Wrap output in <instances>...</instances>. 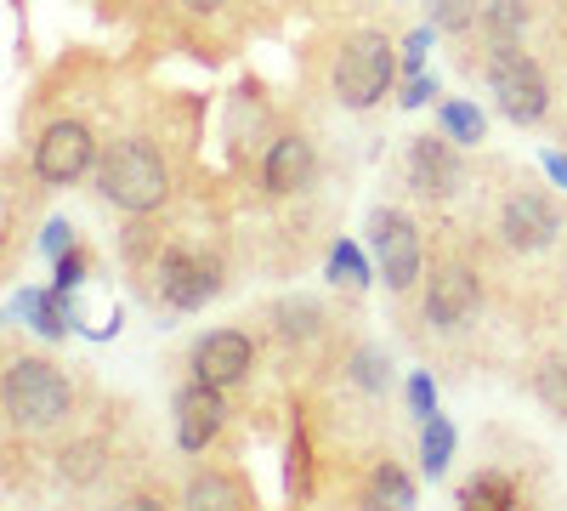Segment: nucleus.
I'll return each mask as SVG.
<instances>
[{"mask_svg": "<svg viewBox=\"0 0 567 511\" xmlns=\"http://www.w3.org/2000/svg\"><path fill=\"white\" fill-rule=\"evenodd\" d=\"M284 494H290L296 505H307L318 494V483H312V438H307L301 415L290 421V443H284Z\"/></svg>", "mask_w": 567, "mask_h": 511, "instance_id": "aec40b11", "label": "nucleus"}, {"mask_svg": "<svg viewBox=\"0 0 567 511\" xmlns=\"http://www.w3.org/2000/svg\"><path fill=\"white\" fill-rule=\"evenodd\" d=\"M528 23H534V0H488L477 34H465V40H483V45H523Z\"/></svg>", "mask_w": 567, "mask_h": 511, "instance_id": "6ab92c4d", "label": "nucleus"}, {"mask_svg": "<svg viewBox=\"0 0 567 511\" xmlns=\"http://www.w3.org/2000/svg\"><path fill=\"white\" fill-rule=\"evenodd\" d=\"M80 409V392H74V376L52 358H7V376H0V415L7 427L23 432V438H52L74 421Z\"/></svg>", "mask_w": 567, "mask_h": 511, "instance_id": "f257e3e1", "label": "nucleus"}, {"mask_svg": "<svg viewBox=\"0 0 567 511\" xmlns=\"http://www.w3.org/2000/svg\"><path fill=\"white\" fill-rule=\"evenodd\" d=\"M182 12H194V18H216V12H227V0H176Z\"/></svg>", "mask_w": 567, "mask_h": 511, "instance_id": "473e14b6", "label": "nucleus"}, {"mask_svg": "<svg viewBox=\"0 0 567 511\" xmlns=\"http://www.w3.org/2000/svg\"><path fill=\"white\" fill-rule=\"evenodd\" d=\"M494 239L511 251V256H539L561 239V205L534 188V182H511L499 194V211H494Z\"/></svg>", "mask_w": 567, "mask_h": 511, "instance_id": "0eeeda50", "label": "nucleus"}, {"mask_svg": "<svg viewBox=\"0 0 567 511\" xmlns=\"http://www.w3.org/2000/svg\"><path fill=\"white\" fill-rule=\"evenodd\" d=\"M449 460H454V421L432 415V421H420V472L437 483L449 472Z\"/></svg>", "mask_w": 567, "mask_h": 511, "instance_id": "a878e982", "label": "nucleus"}, {"mask_svg": "<svg viewBox=\"0 0 567 511\" xmlns=\"http://www.w3.org/2000/svg\"><path fill=\"white\" fill-rule=\"evenodd\" d=\"M483 7H488V0H425V12H432V23H437L443 34H454V40L477 34Z\"/></svg>", "mask_w": 567, "mask_h": 511, "instance_id": "bb28decb", "label": "nucleus"}, {"mask_svg": "<svg viewBox=\"0 0 567 511\" xmlns=\"http://www.w3.org/2000/svg\"><path fill=\"white\" fill-rule=\"evenodd\" d=\"M136 285L165 313H199L205 302L221 296V256L187 239H165L154 245L148 262H136Z\"/></svg>", "mask_w": 567, "mask_h": 511, "instance_id": "7ed1b4c3", "label": "nucleus"}, {"mask_svg": "<svg viewBox=\"0 0 567 511\" xmlns=\"http://www.w3.org/2000/svg\"><path fill=\"white\" fill-rule=\"evenodd\" d=\"M227 392L210 387V381H187L171 403V421H176V449L182 454H205L216 449V438L227 432Z\"/></svg>", "mask_w": 567, "mask_h": 511, "instance_id": "4468645a", "label": "nucleus"}, {"mask_svg": "<svg viewBox=\"0 0 567 511\" xmlns=\"http://www.w3.org/2000/svg\"><path fill=\"white\" fill-rule=\"evenodd\" d=\"M539 165H545V176L556 182V188H567V154H545Z\"/></svg>", "mask_w": 567, "mask_h": 511, "instance_id": "72a5a7b5", "label": "nucleus"}, {"mask_svg": "<svg viewBox=\"0 0 567 511\" xmlns=\"http://www.w3.org/2000/svg\"><path fill=\"white\" fill-rule=\"evenodd\" d=\"M516 500H523V489H516V478L499 472V467H488V472H477V478H465V483H460V505L505 511V505H516Z\"/></svg>", "mask_w": 567, "mask_h": 511, "instance_id": "393cba45", "label": "nucleus"}, {"mask_svg": "<svg viewBox=\"0 0 567 511\" xmlns=\"http://www.w3.org/2000/svg\"><path fill=\"white\" fill-rule=\"evenodd\" d=\"M97 160H103V149H97V136H91V125L63 114V120H52L34 136L29 171H34L40 188H74L80 176L97 171Z\"/></svg>", "mask_w": 567, "mask_h": 511, "instance_id": "1a4fd4ad", "label": "nucleus"}, {"mask_svg": "<svg viewBox=\"0 0 567 511\" xmlns=\"http://www.w3.org/2000/svg\"><path fill=\"white\" fill-rule=\"evenodd\" d=\"M261 194L267 200H301L312 182H318V143L307 131H272L267 149H261Z\"/></svg>", "mask_w": 567, "mask_h": 511, "instance_id": "f8f14e48", "label": "nucleus"}, {"mask_svg": "<svg viewBox=\"0 0 567 511\" xmlns=\"http://www.w3.org/2000/svg\"><path fill=\"white\" fill-rule=\"evenodd\" d=\"M437 131H443V136H454L460 149H483L488 120H483V109H477V103L449 98V103H437Z\"/></svg>", "mask_w": 567, "mask_h": 511, "instance_id": "b1692460", "label": "nucleus"}, {"mask_svg": "<svg viewBox=\"0 0 567 511\" xmlns=\"http://www.w3.org/2000/svg\"><path fill=\"white\" fill-rule=\"evenodd\" d=\"M91 182H97V200L114 205L120 216H154L171 205L176 171L154 136H114L97 160V171H91Z\"/></svg>", "mask_w": 567, "mask_h": 511, "instance_id": "f03ea898", "label": "nucleus"}, {"mask_svg": "<svg viewBox=\"0 0 567 511\" xmlns=\"http://www.w3.org/2000/svg\"><path fill=\"white\" fill-rule=\"evenodd\" d=\"M341 381H347L358 398H386V392H392V358H386V347L352 341V352L341 358Z\"/></svg>", "mask_w": 567, "mask_h": 511, "instance_id": "dca6fc26", "label": "nucleus"}, {"mask_svg": "<svg viewBox=\"0 0 567 511\" xmlns=\"http://www.w3.org/2000/svg\"><path fill=\"white\" fill-rule=\"evenodd\" d=\"M437 98V74H403V98H398V109H425V103H432Z\"/></svg>", "mask_w": 567, "mask_h": 511, "instance_id": "2f4dec72", "label": "nucleus"}, {"mask_svg": "<svg viewBox=\"0 0 567 511\" xmlns=\"http://www.w3.org/2000/svg\"><path fill=\"white\" fill-rule=\"evenodd\" d=\"M420 318L432 324L443 341L477 330V318H483V273H477V262L460 256V251H443L432 262V278H425Z\"/></svg>", "mask_w": 567, "mask_h": 511, "instance_id": "423d86ee", "label": "nucleus"}, {"mask_svg": "<svg viewBox=\"0 0 567 511\" xmlns=\"http://www.w3.org/2000/svg\"><path fill=\"white\" fill-rule=\"evenodd\" d=\"M403 182H409V194L414 200H425V205H454L460 194H465V182H471V171H465V160H460V143L454 136H409V149H403Z\"/></svg>", "mask_w": 567, "mask_h": 511, "instance_id": "9d476101", "label": "nucleus"}, {"mask_svg": "<svg viewBox=\"0 0 567 511\" xmlns=\"http://www.w3.org/2000/svg\"><path fill=\"white\" fill-rule=\"evenodd\" d=\"M369 251H374V267H381L386 290L392 296H409L420 278H425V239H420V222L398 205H381L369 211Z\"/></svg>", "mask_w": 567, "mask_h": 511, "instance_id": "6e6552de", "label": "nucleus"}, {"mask_svg": "<svg viewBox=\"0 0 567 511\" xmlns=\"http://www.w3.org/2000/svg\"><path fill=\"white\" fill-rule=\"evenodd\" d=\"M403 398H409L414 421H432V415H437V381H432V369H414V376L403 381Z\"/></svg>", "mask_w": 567, "mask_h": 511, "instance_id": "c85d7f7f", "label": "nucleus"}, {"mask_svg": "<svg viewBox=\"0 0 567 511\" xmlns=\"http://www.w3.org/2000/svg\"><path fill=\"white\" fill-rule=\"evenodd\" d=\"M261 318H267V336H272L284 352H296V358H312L329 336H336V318H329V307H323L318 296H307V290L267 302Z\"/></svg>", "mask_w": 567, "mask_h": 511, "instance_id": "ddd939ff", "label": "nucleus"}, {"mask_svg": "<svg viewBox=\"0 0 567 511\" xmlns=\"http://www.w3.org/2000/svg\"><path fill=\"white\" fill-rule=\"evenodd\" d=\"M414 500H420V489L398 460H374L363 478V505H414Z\"/></svg>", "mask_w": 567, "mask_h": 511, "instance_id": "5701e85b", "label": "nucleus"}, {"mask_svg": "<svg viewBox=\"0 0 567 511\" xmlns=\"http://www.w3.org/2000/svg\"><path fill=\"white\" fill-rule=\"evenodd\" d=\"M323 273H329V285L336 290H347V296H358V290H369L374 285V267L369 256H363V245H352V239H336L329 245V262H323Z\"/></svg>", "mask_w": 567, "mask_h": 511, "instance_id": "4be33fe9", "label": "nucleus"}, {"mask_svg": "<svg viewBox=\"0 0 567 511\" xmlns=\"http://www.w3.org/2000/svg\"><path fill=\"white\" fill-rule=\"evenodd\" d=\"M561 40H567V18H561Z\"/></svg>", "mask_w": 567, "mask_h": 511, "instance_id": "f704fd0d", "label": "nucleus"}, {"mask_svg": "<svg viewBox=\"0 0 567 511\" xmlns=\"http://www.w3.org/2000/svg\"><path fill=\"white\" fill-rule=\"evenodd\" d=\"M528 392L545 415H556V421L567 427V352H550V358H534L528 369Z\"/></svg>", "mask_w": 567, "mask_h": 511, "instance_id": "412c9836", "label": "nucleus"}, {"mask_svg": "<svg viewBox=\"0 0 567 511\" xmlns=\"http://www.w3.org/2000/svg\"><path fill=\"white\" fill-rule=\"evenodd\" d=\"M437 34H443L437 23H425V29H414V34L403 40V52H398L403 74H420V69H425V52H432V40H437Z\"/></svg>", "mask_w": 567, "mask_h": 511, "instance_id": "c756f323", "label": "nucleus"}, {"mask_svg": "<svg viewBox=\"0 0 567 511\" xmlns=\"http://www.w3.org/2000/svg\"><path fill=\"white\" fill-rule=\"evenodd\" d=\"M63 251H74V227H69L63 216H52V222L40 227V256H45V262H58Z\"/></svg>", "mask_w": 567, "mask_h": 511, "instance_id": "7c9ffc66", "label": "nucleus"}, {"mask_svg": "<svg viewBox=\"0 0 567 511\" xmlns=\"http://www.w3.org/2000/svg\"><path fill=\"white\" fill-rule=\"evenodd\" d=\"M256 358H261L256 336L239 330V324H221V330H210V336H199L194 347H187V376L233 392V387H245L256 376Z\"/></svg>", "mask_w": 567, "mask_h": 511, "instance_id": "9b49d317", "label": "nucleus"}, {"mask_svg": "<svg viewBox=\"0 0 567 511\" xmlns=\"http://www.w3.org/2000/svg\"><path fill=\"white\" fill-rule=\"evenodd\" d=\"M182 505H221V511H233V505H256V489L239 472L205 467V472H194L182 483Z\"/></svg>", "mask_w": 567, "mask_h": 511, "instance_id": "f3484780", "label": "nucleus"}, {"mask_svg": "<svg viewBox=\"0 0 567 511\" xmlns=\"http://www.w3.org/2000/svg\"><path fill=\"white\" fill-rule=\"evenodd\" d=\"M85 278H91V256L74 245V251H63L58 262H52V290L58 296H80L85 290Z\"/></svg>", "mask_w": 567, "mask_h": 511, "instance_id": "cd10ccee", "label": "nucleus"}, {"mask_svg": "<svg viewBox=\"0 0 567 511\" xmlns=\"http://www.w3.org/2000/svg\"><path fill=\"white\" fill-rule=\"evenodd\" d=\"M398 45L381 34V29H358L336 45V58H329V98L352 114H369L374 103L392 98L398 85Z\"/></svg>", "mask_w": 567, "mask_h": 511, "instance_id": "39448f33", "label": "nucleus"}, {"mask_svg": "<svg viewBox=\"0 0 567 511\" xmlns=\"http://www.w3.org/2000/svg\"><path fill=\"white\" fill-rule=\"evenodd\" d=\"M12 313L29 324L34 336H45V341H63L74 330V313H69V302L58 290H18L12 296Z\"/></svg>", "mask_w": 567, "mask_h": 511, "instance_id": "a211bd4d", "label": "nucleus"}, {"mask_svg": "<svg viewBox=\"0 0 567 511\" xmlns=\"http://www.w3.org/2000/svg\"><path fill=\"white\" fill-rule=\"evenodd\" d=\"M109 467H114L109 432H74V438L58 443V478H63L69 489H97V483L109 478Z\"/></svg>", "mask_w": 567, "mask_h": 511, "instance_id": "2eb2a0df", "label": "nucleus"}, {"mask_svg": "<svg viewBox=\"0 0 567 511\" xmlns=\"http://www.w3.org/2000/svg\"><path fill=\"white\" fill-rule=\"evenodd\" d=\"M465 52H477V58H460L471 74H483V85H488V98H494V109L511 120V125H539L545 114H550V80H545V69L523 52V45H471V40H460Z\"/></svg>", "mask_w": 567, "mask_h": 511, "instance_id": "20e7f679", "label": "nucleus"}]
</instances>
